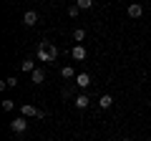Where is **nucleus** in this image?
Returning a JSON list of instances; mask_svg holds the SVG:
<instances>
[{
    "instance_id": "obj_1",
    "label": "nucleus",
    "mask_w": 151,
    "mask_h": 141,
    "mask_svg": "<svg viewBox=\"0 0 151 141\" xmlns=\"http://www.w3.org/2000/svg\"><path fill=\"white\" fill-rule=\"evenodd\" d=\"M10 131H13V134H25V131H28V119L20 116V119L10 121Z\"/></svg>"
},
{
    "instance_id": "obj_2",
    "label": "nucleus",
    "mask_w": 151,
    "mask_h": 141,
    "mask_svg": "<svg viewBox=\"0 0 151 141\" xmlns=\"http://www.w3.org/2000/svg\"><path fill=\"white\" fill-rule=\"evenodd\" d=\"M48 43H50V40H40V48H38V60H45V63H50V60H53V55H50V50H48Z\"/></svg>"
},
{
    "instance_id": "obj_3",
    "label": "nucleus",
    "mask_w": 151,
    "mask_h": 141,
    "mask_svg": "<svg viewBox=\"0 0 151 141\" xmlns=\"http://www.w3.org/2000/svg\"><path fill=\"white\" fill-rule=\"evenodd\" d=\"M20 114L25 116V119H30V116H35V119H43V116H45L40 109H35V106H30V103H25V106H23V109H20Z\"/></svg>"
},
{
    "instance_id": "obj_4",
    "label": "nucleus",
    "mask_w": 151,
    "mask_h": 141,
    "mask_svg": "<svg viewBox=\"0 0 151 141\" xmlns=\"http://www.w3.org/2000/svg\"><path fill=\"white\" fill-rule=\"evenodd\" d=\"M141 15H144V5H141V3H131V5H129V18L139 20Z\"/></svg>"
},
{
    "instance_id": "obj_5",
    "label": "nucleus",
    "mask_w": 151,
    "mask_h": 141,
    "mask_svg": "<svg viewBox=\"0 0 151 141\" xmlns=\"http://www.w3.org/2000/svg\"><path fill=\"white\" fill-rule=\"evenodd\" d=\"M38 20H40V18H38V13H35V10H28L25 15H23V23H25L28 28H33V25H38Z\"/></svg>"
},
{
    "instance_id": "obj_6",
    "label": "nucleus",
    "mask_w": 151,
    "mask_h": 141,
    "mask_svg": "<svg viewBox=\"0 0 151 141\" xmlns=\"http://www.w3.org/2000/svg\"><path fill=\"white\" fill-rule=\"evenodd\" d=\"M70 58H73V60H86V48H83V45H73Z\"/></svg>"
},
{
    "instance_id": "obj_7",
    "label": "nucleus",
    "mask_w": 151,
    "mask_h": 141,
    "mask_svg": "<svg viewBox=\"0 0 151 141\" xmlns=\"http://www.w3.org/2000/svg\"><path fill=\"white\" fill-rule=\"evenodd\" d=\"M76 86L78 88H88L91 86V76H88V73H78V76H76Z\"/></svg>"
},
{
    "instance_id": "obj_8",
    "label": "nucleus",
    "mask_w": 151,
    "mask_h": 141,
    "mask_svg": "<svg viewBox=\"0 0 151 141\" xmlns=\"http://www.w3.org/2000/svg\"><path fill=\"white\" fill-rule=\"evenodd\" d=\"M88 103H91V98L86 96V93H78V96H76V109H88Z\"/></svg>"
},
{
    "instance_id": "obj_9",
    "label": "nucleus",
    "mask_w": 151,
    "mask_h": 141,
    "mask_svg": "<svg viewBox=\"0 0 151 141\" xmlns=\"http://www.w3.org/2000/svg\"><path fill=\"white\" fill-rule=\"evenodd\" d=\"M30 78H33V83H35V86H40V83L45 81V70H43V68H35V70L30 73Z\"/></svg>"
},
{
    "instance_id": "obj_10",
    "label": "nucleus",
    "mask_w": 151,
    "mask_h": 141,
    "mask_svg": "<svg viewBox=\"0 0 151 141\" xmlns=\"http://www.w3.org/2000/svg\"><path fill=\"white\" fill-rule=\"evenodd\" d=\"M111 103H113V96H111V93H103V96L98 98V106H101V109H111Z\"/></svg>"
},
{
    "instance_id": "obj_11",
    "label": "nucleus",
    "mask_w": 151,
    "mask_h": 141,
    "mask_svg": "<svg viewBox=\"0 0 151 141\" xmlns=\"http://www.w3.org/2000/svg\"><path fill=\"white\" fill-rule=\"evenodd\" d=\"M20 68L25 70V73H33V70H35V60H33V58H25V60L20 63Z\"/></svg>"
},
{
    "instance_id": "obj_12",
    "label": "nucleus",
    "mask_w": 151,
    "mask_h": 141,
    "mask_svg": "<svg viewBox=\"0 0 151 141\" xmlns=\"http://www.w3.org/2000/svg\"><path fill=\"white\" fill-rule=\"evenodd\" d=\"M60 76H63V78H76L78 73H76V70L70 68V65H63V68H60Z\"/></svg>"
},
{
    "instance_id": "obj_13",
    "label": "nucleus",
    "mask_w": 151,
    "mask_h": 141,
    "mask_svg": "<svg viewBox=\"0 0 151 141\" xmlns=\"http://www.w3.org/2000/svg\"><path fill=\"white\" fill-rule=\"evenodd\" d=\"M15 86H18V78H15V76H10V78L3 81V88H15Z\"/></svg>"
},
{
    "instance_id": "obj_14",
    "label": "nucleus",
    "mask_w": 151,
    "mask_h": 141,
    "mask_svg": "<svg viewBox=\"0 0 151 141\" xmlns=\"http://www.w3.org/2000/svg\"><path fill=\"white\" fill-rule=\"evenodd\" d=\"M76 5L81 10H88V8H93V0H76Z\"/></svg>"
},
{
    "instance_id": "obj_15",
    "label": "nucleus",
    "mask_w": 151,
    "mask_h": 141,
    "mask_svg": "<svg viewBox=\"0 0 151 141\" xmlns=\"http://www.w3.org/2000/svg\"><path fill=\"white\" fill-rule=\"evenodd\" d=\"M86 38V30H83V28H76L73 30V40H83Z\"/></svg>"
},
{
    "instance_id": "obj_16",
    "label": "nucleus",
    "mask_w": 151,
    "mask_h": 141,
    "mask_svg": "<svg viewBox=\"0 0 151 141\" xmlns=\"http://www.w3.org/2000/svg\"><path fill=\"white\" fill-rule=\"evenodd\" d=\"M13 106H15V103H13L10 98H5V101H3V109H5V111H13Z\"/></svg>"
},
{
    "instance_id": "obj_17",
    "label": "nucleus",
    "mask_w": 151,
    "mask_h": 141,
    "mask_svg": "<svg viewBox=\"0 0 151 141\" xmlns=\"http://www.w3.org/2000/svg\"><path fill=\"white\" fill-rule=\"evenodd\" d=\"M78 10H81L78 5H70V8H68V15H70V18H76V15H78Z\"/></svg>"
},
{
    "instance_id": "obj_18",
    "label": "nucleus",
    "mask_w": 151,
    "mask_h": 141,
    "mask_svg": "<svg viewBox=\"0 0 151 141\" xmlns=\"http://www.w3.org/2000/svg\"><path fill=\"white\" fill-rule=\"evenodd\" d=\"M121 141H131V139H121Z\"/></svg>"
}]
</instances>
